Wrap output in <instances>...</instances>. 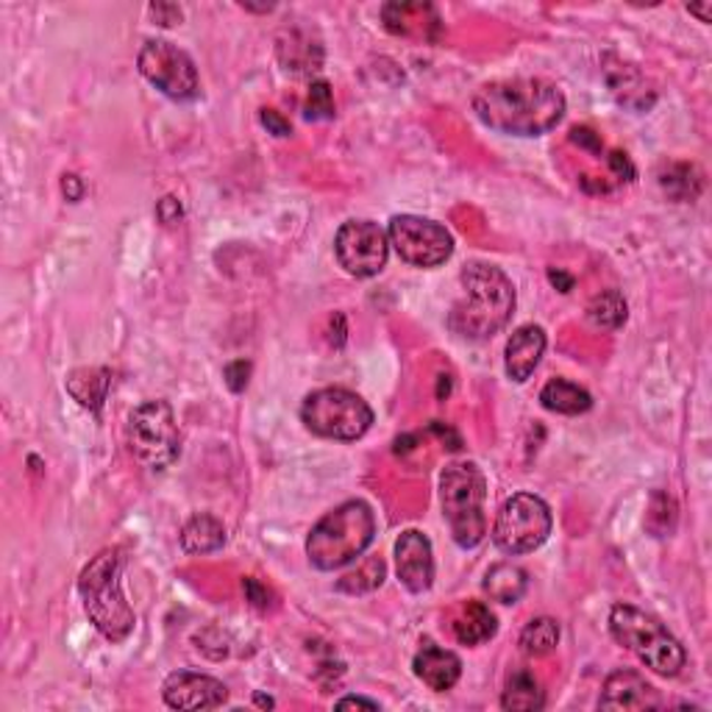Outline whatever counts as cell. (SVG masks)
I'll return each mask as SVG.
<instances>
[{
	"mask_svg": "<svg viewBox=\"0 0 712 712\" xmlns=\"http://www.w3.org/2000/svg\"><path fill=\"white\" fill-rule=\"evenodd\" d=\"M451 629L454 638L462 645H479L496 635L498 624L496 615L490 613L487 604H482V601H468V604H462L457 618H454Z\"/></svg>",
	"mask_w": 712,
	"mask_h": 712,
	"instance_id": "cell-21",
	"label": "cell"
},
{
	"mask_svg": "<svg viewBox=\"0 0 712 712\" xmlns=\"http://www.w3.org/2000/svg\"><path fill=\"white\" fill-rule=\"evenodd\" d=\"M382 20H385L387 32L396 37H423L429 39L426 25H441V17L429 3H387L382 9Z\"/></svg>",
	"mask_w": 712,
	"mask_h": 712,
	"instance_id": "cell-19",
	"label": "cell"
},
{
	"mask_svg": "<svg viewBox=\"0 0 712 712\" xmlns=\"http://www.w3.org/2000/svg\"><path fill=\"white\" fill-rule=\"evenodd\" d=\"M520 651L527 656L552 654L559 643V624L554 618H534L520 632Z\"/></svg>",
	"mask_w": 712,
	"mask_h": 712,
	"instance_id": "cell-29",
	"label": "cell"
},
{
	"mask_svg": "<svg viewBox=\"0 0 712 712\" xmlns=\"http://www.w3.org/2000/svg\"><path fill=\"white\" fill-rule=\"evenodd\" d=\"M109 387H112V373L106 367H81L68 376L70 396L93 412H100L106 396H109Z\"/></svg>",
	"mask_w": 712,
	"mask_h": 712,
	"instance_id": "cell-23",
	"label": "cell"
},
{
	"mask_svg": "<svg viewBox=\"0 0 712 712\" xmlns=\"http://www.w3.org/2000/svg\"><path fill=\"white\" fill-rule=\"evenodd\" d=\"M607 165H610V168H613V173L618 176V179H624V181H632L635 179L632 161L626 159V154H618V150H615V154L607 156Z\"/></svg>",
	"mask_w": 712,
	"mask_h": 712,
	"instance_id": "cell-39",
	"label": "cell"
},
{
	"mask_svg": "<svg viewBox=\"0 0 712 712\" xmlns=\"http://www.w3.org/2000/svg\"><path fill=\"white\" fill-rule=\"evenodd\" d=\"M607 84L610 93L618 98V104L626 106V109H635V112H649L656 100L649 79L635 64L615 62V68H607Z\"/></svg>",
	"mask_w": 712,
	"mask_h": 712,
	"instance_id": "cell-18",
	"label": "cell"
},
{
	"mask_svg": "<svg viewBox=\"0 0 712 712\" xmlns=\"http://www.w3.org/2000/svg\"><path fill=\"white\" fill-rule=\"evenodd\" d=\"M629 317V306L626 298L618 290H604L588 304V321L590 326L601 328V331H615Z\"/></svg>",
	"mask_w": 712,
	"mask_h": 712,
	"instance_id": "cell-28",
	"label": "cell"
},
{
	"mask_svg": "<svg viewBox=\"0 0 712 712\" xmlns=\"http://www.w3.org/2000/svg\"><path fill=\"white\" fill-rule=\"evenodd\" d=\"M599 707L601 710H660L663 699L638 671L620 668L604 681Z\"/></svg>",
	"mask_w": 712,
	"mask_h": 712,
	"instance_id": "cell-15",
	"label": "cell"
},
{
	"mask_svg": "<svg viewBox=\"0 0 712 712\" xmlns=\"http://www.w3.org/2000/svg\"><path fill=\"white\" fill-rule=\"evenodd\" d=\"M545 346H548L545 331L540 326H534V323L515 328L507 342V353H504V357H507V360H504L507 376L512 378V382H518V385H523V382L538 371Z\"/></svg>",
	"mask_w": 712,
	"mask_h": 712,
	"instance_id": "cell-16",
	"label": "cell"
},
{
	"mask_svg": "<svg viewBox=\"0 0 712 712\" xmlns=\"http://www.w3.org/2000/svg\"><path fill=\"white\" fill-rule=\"evenodd\" d=\"M123 554L120 548H104L87 568L81 570L79 593L84 601V613L93 626L112 643H123L134 632L136 615L123 595Z\"/></svg>",
	"mask_w": 712,
	"mask_h": 712,
	"instance_id": "cell-3",
	"label": "cell"
},
{
	"mask_svg": "<svg viewBox=\"0 0 712 712\" xmlns=\"http://www.w3.org/2000/svg\"><path fill=\"white\" fill-rule=\"evenodd\" d=\"M710 3H707V7H688V12L690 14H699L701 17V23H710Z\"/></svg>",
	"mask_w": 712,
	"mask_h": 712,
	"instance_id": "cell-43",
	"label": "cell"
},
{
	"mask_svg": "<svg viewBox=\"0 0 712 712\" xmlns=\"http://www.w3.org/2000/svg\"><path fill=\"white\" fill-rule=\"evenodd\" d=\"M62 190L64 195H68V201H81V195H84V184H81L79 176H64L62 179Z\"/></svg>",
	"mask_w": 712,
	"mask_h": 712,
	"instance_id": "cell-40",
	"label": "cell"
},
{
	"mask_svg": "<svg viewBox=\"0 0 712 712\" xmlns=\"http://www.w3.org/2000/svg\"><path fill=\"white\" fill-rule=\"evenodd\" d=\"M554 529V518L548 504L534 493H515L502 504L493 523V543L504 554H532L548 540Z\"/></svg>",
	"mask_w": 712,
	"mask_h": 712,
	"instance_id": "cell-9",
	"label": "cell"
},
{
	"mask_svg": "<svg viewBox=\"0 0 712 712\" xmlns=\"http://www.w3.org/2000/svg\"><path fill=\"white\" fill-rule=\"evenodd\" d=\"M459 285L464 295L448 312V328L473 342L498 335L515 312V287L507 273L487 262H471L459 276Z\"/></svg>",
	"mask_w": 712,
	"mask_h": 712,
	"instance_id": "cell-2",
	"label": "cell"
},
{
	"mask_svg": "<svg viewBox=\"0 0 712 712\" xmlns=\"http://www.w3.org/2000/svg\"><path fill=\"white\" fill-rule=\"evenodd\" d=\"M385 577H387L385 559L373 557V559H367L360 570H353V574H348L346 579H340V584H337V588L346 590V593H371V590L382 588Z\"/></svg>",
	"mask_w": 712,
	"mask_h": 712,
	"instance_id": "cell-30",
	"label": "cell"
},
{
	"mask_svg": "<svg viewBox=\"0 0 712 712\" xmlns=\"http://www.w3.org/2000/svg\"><path fill=\"white\" fill-rule=\"evenodd\" d=\"M226 545V527L215 515L201 512L186 520L181 529V548L186 554H212Z\"/></svg>",
	"mask_w": 712,
	"mask_h": 712,
	"instance_id": "cell-22",
	"label": "cell"
},
{
	"mask_svg": "<svg viewBox=\"0 0 712 712\" xmlns=\"http://www.w3.org/2000/svg\"><path fill=\"white\" fill-rule=\"evenodd\" d=\"M260 118H262V125H265V129L270 131V134H276V136H290L292 134L290 120L281 118V114L276 112V109H262Z\"/></svg>",
	"mask_w": 712,
	"mask_h": 712,
	"instance_id": "cell-35",
	"label": "cell"
},
{
	"mask_svg": "<svg viewBox=\"0 0 712 712\" xmlns=\"http://www.w3.org/2000/svg\"><path fill=\"white\" fill-rule=\"evenodd\" d=\"M148 12L159 25H176V23H181V17H184V14H181V9L173 7V3H154Z\"/></svg>",
	"mask_w": 712,
	"mask_h": 712,
	"instance_id": "cell-36",
	"label": "cell"
},
{
	"mask_svg": "<svg viewBox=\"0 0 712 712\" xmlns=\"http://www.w3.org/2000/svg\"><path fill=\"white\" fill-rule=\"evenodd\" d=\"M226 376V385H229L231 393H242L245 387H249V376H251V362L245 360H237V362H229L224 371Z\"/></svg>",
	"mask_w": 712,
	"mask_h": 712,
	"instance_id": "cell-34",
	"label": "cell"
},
{
	"mask_svg": "<svg viewBox=\"0 0 712 712\" xmlns=\"http://www.w3.org/2000/svg\"><path fill=\"white\" fill-rule=\"evenodd\" d=\"M540 403H543L548 412H557V415H582L593 407V398L584 387L574 385L568 378H552L548 385L540 390Z\"/></svg>",
	"mask_w": 712,
	"mask_h": 712,
	"instance_id": "cell-24",
	"label": "cell"
},
{
	"mask_svg": "<svg viewBox=\"0 0 712 712\" xmlns=\"http://www.w3.org/2000/svg\"><path fill=\"white\" fill-rule=\"evenodd\" d=\"M387 240L407 265L415 267H441L454 254L451 231L429 217L396 215L387 229Z\"/></svg>",
	"mask_w": 712,
	"mask_h": 712,
	"instance_id": "cell-11",
	"label": "cell"
},
{
	"mask_svg": "<svg viewBox=\"0 0 712 712\" xmlns=\"http://www.w3.org/2000/svg\"><path fill=\"white\" fill-rule=\"evenodd\" d=\"M136 68L161 95L173 100H195L201 95L198 68L190 53L168 39H148L136 57Z\"/></svg>",
	"mask_w": 712,
	"mask_h": 712,
	"instance_id": "cell-10",
	"label": "cell"
},
{
	"mask_svg": "<svg viewBox=\"0 0 712 712\" xmlns=\"http://www.w3.org/2000/svg\"><path fill=\"white\" fill-rule=\"evenodd\" d=\"M129 446L148 471H168L181 454V434L168 401H145L129 418Z\"/></svg>",
	"mask_w": 712,
	"mask_h": 712,
	"instance_id": "cell-8",
	"label": "cell"
},
{
	"mask_svg": "<svg viewBox=\"0 0 712 712\" xmlns=\"http://www.w3.org/2000/svg\"><path fill=\"white\" fill-rule=\"evenodd\" d=\"M487 479L476 462H451L441 473V504L443 518L454 534L459 548H476L487 534L484 518Z\"/></svg>",
	"mask_w": 712,
	"mask_h": 712,
	"instance_id": "cell-5",
	"label": "cell"
},
{
	"mask_svg": "<svg viewBox=\"0 0 712 712\" xmlns=\"http://www.w3.org/2000/svg\"><path fill=\"white\" fill-rule=\"evenodd\" d=\"M570 143H577L579 148H588L593 154H601V140L595 131L584 129V125H577V129L570 131Z\"/></svg>",
	"mask_w": 712,
	"mask_h": 712,
	"instance_id": "cell-37",
	"label": "cell"
},
{
	"mask_svg": "<svg viewBox=\"0 0 712 712\" xmlns=\"http://www.w3.org/2000/svg\"><path fill=\"white\" fill-rule=\"evenodd\" d=\"M242 590H245V599L251 601V607L262 610V613H267V610L273 607V593L260 582V579L249 577L245 582H242Z\"/></svg>",
	"mask_w": 712,
	"mask_h": 712,
	"instance_id": "cell-33",
	"label": "cell"
},
{
	"mask_svg": "<svg viewBox=\"0 0 712 712\" xmlns=\"http://www.w3.org/2000/svg\"><path fill=\"white\" fill-rule=\"evenodd\" d=\"M473 112L498 134L543 136L565 118V95L545 79L490 81L473 95Z\"/></svg>",
	"mask_w": 712,
	"mask_h": 712,
	"instance_id": "cell-1",
	"label": "cell"
},
{
	"mask_svg": "<svg viewBox=\"0 0 712 712\" xmlns=\"http://www.w3.org/2000/svg\"><path fill=\"white\" fill-rule=\"evenodd\" d=\"M301 421L317 437L351 443L365 437L373 426V409L365 398L346 387H323L304 398Z\"/></svg>",
	"mask_w": 712,
	"mask_h": 712,
	"instance_id": "cell-7",
	"label": "cell"
},
{
	"mask_svg": "<svg viewBox=\"0 0 712 712\" xmlns=\"http://www.w3.org/2000/svg\"><path fill=\"white\" fill-rule=\"evenodd\" d=\"M398 579L409 593H426L434 582V557L432 543L418 529H407L396 543Z\"/></svg>",
	"mask_w": 712,
	"mask_h": 712,
	"instance_id": "cell-14",
	"label": "cell"
},
{
	"mask_svg": "<svg viewBox=\"0 0 712 712\" xmlns=\"http://www.w3.org/2000/svg\"><path fill=\"white\" fill-rule=\"evenodd\" d=\"M279 62L285 64L287 73L304 75L315 73L323 64V48L317 43H312L310 34L304 32H285L279 37Z\"/></svg>",
	"mask_w": 712,
	"mask_h": 712,
	"instance_id": "cell-20",
	"label": "cell"
},
{
	"mask_svg": "<svg viewBox=\"0 0 712 712\" xmlns=\"http://www.w3.org/2000/svg\"><path fill=\"white\" fill-rule=\"evenodd\" d=\"M482 588L484 593L493 601H498V604H518L529 588L527 570L509 563L493 565V568L487 570V577H484Z\"/></svg>",
	"mask_w": 712,
	"mask_h": 712,
	"instance_id": "cell-26",
	"label": "cell"
},
{
	"mask_svg": "<svg viewBox=\"0 0 712 712\" xmlns=\"http://www.w3.org/2000/svg\"><path fill=\"white\" fill-rule=\"evenodd\" d=\"M660 186L671 201L688 204V201L699 198L704 190V176L690 161H671L668 168L660 170Z\"/></svg>",
	"mask_w": 712,
	"mask_h": 712,
	"instance_id": "cell-25",
	"label": "cell"
},
{
	"mask_svg": "<svg viewBox=\"0 0 712 712\" xmlns=\"http://www.w3.org/2000/svg\"><path fill=\"white\" fill-rule=\"evenodd\" d=\"M376 538V515L365 502L340 504L323 515L306 538V557L317 570H337L367 552Z\"/></svg>",
	"mask_w": 712,
	"mask_h": 712,
	"instance_id": "cell-4",
	"label": "cell"
},
{
	"mask_svg": "<svg viewBox=\"0 0 712 712\" xmlns=\"http://www.w3.org/2000/svg\"><path fill=\"white\" fill-rule=\"evenodd\" d=\"M256 704H260V707H273V699H265V696H256Z\"/></svg>",
	"mask_w": 712,
	"mask_h": 712,
	"instance_id": "cell-44",
	"label": "cell"
},
{
	"mask_svg": "<svg viewBox=\"0 0 712 712\" xmlns=\"http://www.w3.org/2000/svg\"><path fill=\"white\" fill-rule=\"evenodd\" d=\"M306 118L310 120L335 118V95H331L328 81H312L310 95H306Z\"/></svg>",
	"mask_w": 712,
	"mask_h": 712,
	"instance_id": "cell-32",
	"label": "cell"
},
{
	"mask_svg": "<svg viewBox=\"0 0 712 712\" xmlns=\"http://www.w3.org/2000/svg\"><path fill=\"white\" fill-rule=\"evenodd\" d=\"M412 668H415V676L429 690L446 693L462 676V660L454 651L441 649L434 643H423V649L412 660Z\"/></svg>",
	"mask_w": 712,
	"mask_h": 712,
	"instance_id": "cell-17",
	"label": "cell"
},
{
	"mask_svg": "<svg viewBox=\"0 0 712 712\" xmlns=\"http://www.w3.org/2000/svg\"><path fill=\"white\" fill-rule=\"evenodd\" d=\"M335 254L346 273H351L357 279H371V276L385 270L390 242H387L385 231L371 220H348L335 237Z\"/></svg>",
	"mask_w": 712,
	"mask_h": 712,
	"instance_id": "cell-12",
	"label": "cell"
},
{
	"mask_svg": "<svg viewBox=\"0 0 712 712\" xmlns=\"http://www.w3.org/2000/svg\"><path fill=\"white\" fill-rule=\"evenodd\" d=\"M337 707H340V710H348V707H365V710H378V701L362 699V696H348V699L337 701Z\"/></svg>",
	"mask_w": 712,
	"mask_h": 712,
	"instance_id": "cell-42",
	"label": "cell"
},
{
	"mask_svg": "<svg viewBox=\"0 0 712 712\" xmlns=\"http://www.w3.org/2000/svg\"><path fill=\"white\" fill-rule=\"evenodd\" d=\"M161 696L173 710H217L229 701V688L215 676L176 671L161 685Z\"/></svg>",
	"mask_w": 712,
	"mask_h": 712,
	"instance_id": "cell-13",
	"label": "cell"
},
{
	"mask_svg": "<svg viewBox=\"0 0 712 712\" xmlns=\"http://www.w3.org/2000/svg\"><path fill=\"white\" fill-rule=\"evenodd\" d=\"M156 215H159V220L165 226L176 224V220L181 217V204L173 198V195H168V198L159 201V206H156Z\"/></svg>",
	"mask_w": 712,
	"mask_h": 712,
	"instance_id": "cell-38",
	"label": "cell"
},
{
	"mask_svg": "<svg viewBox=\"0 0 712 712\" xmlns=\"http://www.w3.org/2000/svg\"><path fill=\"white\" fill-rule=\"evenodd\" d=\"M676 527V504L674 498L665 496L656 490L654 496H651L649 504V515H645V529H649L654 538H668Z\"/></svg>",
	"mask_w": 712,
	"mask_h": 712,
	"instance_id": "cell-31",
	"label": "cell"
},
{
	"mask_svg": "<svg viewBox=\"0 0 712 712\" xmlns=\"http://www.w3.org/2000/svg\"><path fill=\"white\" fill-rule=\"evenodd\" d=\"M545 693L540 688V681L534 679V674L529 671H515L507 679V688H504L502 707L512 712H534L543 710Z\"/></svg>",
	"mask_w": 712,
	"mask_h": 712,
	"instance_id": "cell-27",
	"label": "cell"
},
{
	"mask_svg": "<svg viewBox=\"0 0 712 712\" xmlns=\"http://www.w3.org/2000/svg\"><path fill=\"white\" fill-rule=\"evenodd\" d=\"M610 632L615 643L632 651L645 668L660 676H679L688 665V651L663 624L632 604H618L610 613Z\"/></svg>",
	"mask_w": 712,
	"mask_h": 712,
	"instance_id": "cell-6",
	"label": "cell"
},
{
	"mask_svg": "<svg viewBox=\"0 0 712 712\" xmlns=\"http://www.w3.org/2000/svg\"><path fill=\"white\" fill-rule=\"evenodd\" d=\"M548 281H552L559 292L574 290V276H568V273H563V270H554V267L548 270Z\"/></svg>",
	"mask_w": 712,
	"mask_h": 712,
	"instance_id": "cell-41",
	"label": "cell"
}]
</instances>
